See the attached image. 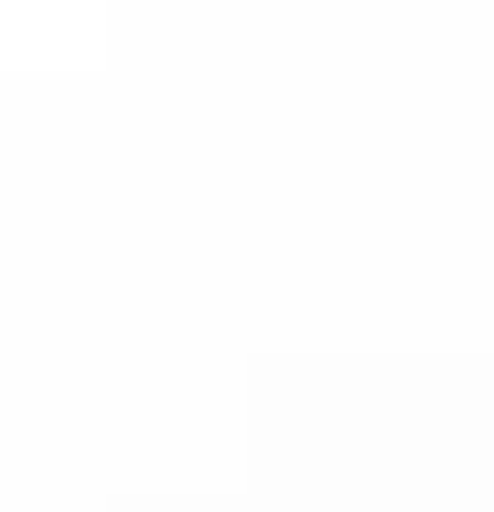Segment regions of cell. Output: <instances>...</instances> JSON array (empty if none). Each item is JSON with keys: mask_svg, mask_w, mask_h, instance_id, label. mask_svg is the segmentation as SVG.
Returning a JSON list of instances; mask_svg holds the SVG:
<instances>
[]
</instances>
